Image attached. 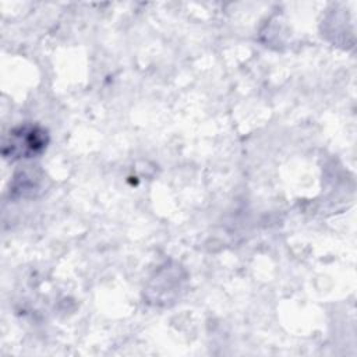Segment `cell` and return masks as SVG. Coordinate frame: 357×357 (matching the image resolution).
<instances>
[{
	"mask_svg": "<svg viewBox=\"0 0 357 357\" xmlns=\"http://www.w3.org/2000/svg\"><path fill=\"white\" fill-rule=\"evenodd\" d=\"M47 135L43 130L33 126L18 127L10 131L4 141V155L7 158H31L45 149Z\"/></svg>",
	"mask_w": 357,
	"mask_h": 357,
	"instance_id": "cell-1",
	"label": "cell"
}]
</instances>
